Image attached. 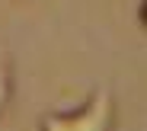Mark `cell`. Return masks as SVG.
I'll return each instance as SVG.
<instances>
[{
    "label": "cell",
    "instance_id": "obj_2",
    "mask_svg": "<svg viewBox=\"0 0 147 131\" xmlns=\"http://www.w3.org/2000/svg\"><path fill=\"white\" fill-rule=\"evenodd\" d=\"M16 93V70H13V55L7 45H0V118L7 115L10 102Z\"/></svg>",
    "mask_w": 147,
    "mask_h": 131
},
{
    "label": "cell",
    "instance_id": "obj_1",
    "mask_svg": "<svg viewBox=\"0 0 147 131\" xmlns=\"http://www.w3.org/2000/svg\"><path fill=\"white\" fill-rule=\"evenodd\" d=\"M118 125V106L109 86H96L90 96L74 109L48 112L38 118V128L45 131H112Z\"/></svg>",
    "mask_w": 147,
    "mask_h": 131
}]
</instances>
